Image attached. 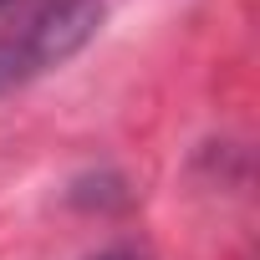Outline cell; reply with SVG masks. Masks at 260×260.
<instances>
[{"label":"cell","instance_id":"obj_1","mask_svg":"<svg viewBox=\"0 0 260 260\" xmlns=\"http://www.w3.org/2000/svg\"><path fill=\"white\" fill-rule=\"evenodd\" d=\"M97 26H102V0H56V6L26 16L16 31L0 36V97L77 56L97 36Z\"/></svg>","mask_w":260,"mask_h":260},{"label":"cell","instance_id":"obj_2","mask_svg":"<svg viewBox=\"0 0 260 260\" xmlns=\"http://www.w3.org/2000/svg\"><path fill=\"white\" fill-rule=\"evenodd\" d=\"M92 260H127V255H117V250H107V255H92Z\"/></svg>","mask_w":260,"mask_h":260},{"label":"cell","instance_id":"obj_3","mask_svg":"<svg viewBox=\"0 0 260 260\" xmlns=\"http://www.w3.org/2000/svg\"><path fill=\"white\" fill-rule=\"evenodd\" d=\"M0 6H6V0H0Z\"/></svg>","mask_w":260,"mask_h":260}]
</instances>
